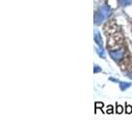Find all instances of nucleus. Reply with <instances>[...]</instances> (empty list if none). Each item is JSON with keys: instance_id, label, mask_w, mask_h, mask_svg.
Returning a JSON list of instances; mask_svg holds the SVG:
<instances>
[{"instance_id": "1", "label": "nucleus", "mask_w": 132, "mask_h": 120, "mask_svg": "<svg viewBox=\"0 0 132 120\" xmlns=\"http://www.w3.org/2000/svg\"><path fill=\"white\" fill-rule=\"evenodd\" d=\"M110 13H111V11L108 7H106V6L101 7L94 16V23L95 24H100L104 19H106L110 15Z\"/></svg>"}, {"instance_id": "2", "label": "nucleus", "mask_w": 132, "mask_h": 120, "mask_svg": "<svg viewBox=\"0 0 132 120\" xmlns=\"http://www.w3.org/2000/svg\"><path fill=\"white\" fill-rule=\"evenodd\" d=\"M109 55H110V57H111L114 61H121L122 58H123L124 52H123L122 50L117 49V50H112V51H110V52H109Z\"/></svg>"}, {"instance_id": "3", "label": "nucleus", "mask_w": 132, "mask_h": 120, "mask_svg": "<svg viewBox=\"0 0 132 120\" xmlns=\"http://www.w3.org/2000/svg\"><path fill=\"white\" fill-rule=\"evenodd\" d=\"M94 41H95V43L98 45V47L103 48V41H102V38H101L99 32H97V31H94Z\"/></svg>"}, {"instance_id": "4", "label": "nucleus", "mask_w": 132, "mask_h": 120, "mask_svg": "<svg viewBox=\"0 0 132 120\" xmlns=\"http://www.w3.org/2000/svg\"><path fill=\"white\" fill-rule=\"evenodd\" d=\"M131 86L130 82H124V81H119V87L121 89V91H125L127 88H129Z\"/></svg>"}, {"instance_id": "5", "label": "nucleus", "mask_w": 132, "mask_h": 120, "mask_svg": "<svg viewBox=\"0 0 132 120\" xmlns=\"http://www.w3.org/2000/svg\"><path fill=\"white\" fill-rule=\"evenodd\" d=\"M96 53H97V55L99 57H101L103 59L106 58V55H105V52H104V48H100V47L96 48Z\"/></svg>"}, {"instance_id": "6", "label": "nucleus", "mask_w": 132, "mask_h": 120, "mask_svg": "<svg viewBox=\"0 0 132 120\" xmlns=\"http://www.w3.org/2000/svg\"><path fill=\"white\" fill-rule=\"evenodd\" d=\"M125 112H126L127 114H130V113H132V106H131V105H128V104L126 103V108H125Z\"/></svg>"}, {"instance_id": "7", "label": "nucleus", "mask_w": 132, "mask_h": 120, "mask_svg": "<svg viewBox=\"0 0 132 120\" xmlns=\"http://www.w3.org/2000/svg\"><path fill=\"white\" fill-rule=\"evenodd\" d=\"M122 111H123L122 106H121V105L116 104V113H117V114H120V113H122Z\"/></svg>"}, {"instance_id": "8", "label": "nucleus", "mask_w": 132, "mask_h": 120, "mask_svg": "<svg viewBox=\"0 0 132 120\" xmlns=\"http://www.w3.org/2000/svg\"><path fill=\"white\" fill-rule=\"evenodd\" d=\"M93 72H94V73L101 72V68H100L98 65H94V67H93Z\"/></svg>"}, {"instance_id": "9", "label": "nucleus", "mask_w": 132, "mask_h": 120, "mask_svg": "<svg viewBox=\"0 0 132 120\" xmlns=\"http://www.w3.org/2000/svg\"><path fill=\"white\" fill-rule=\"evenodd\" d=\"M120 2L122 3V5H129L131 4L132 0H120Z\"/></svg>"}, {"instance_id": "10", "label": "nucleus", "mask_w": 132, "mask_h": 120, "mask_svg": "<svg viewBox=\"0 0 132 120\" xmlns=\"http://www.w3.org/2000/svg\"><path fill=\"white\" fill-rule=\"evenodd\" d=\"M106 113H108V114H111V113H113V107H112V106H110V105H108V106H107Z\"/></svg>"}, {"instance_id": "11", "label": "nucleus", "mask_w": 132, "mask_h": 120, "mask_svg": "<svg viewBox=\"0 0 132 120\" xmlns=\"http://www.w3.org/2000/svg\"><path fill=\"white\" fill-rule=\"evenodd\" d=\"M102 107H103V103H102V102H95V108L101 109Z\"/></svg>"}, {"instance_id": "12", "label": "nucleus", "mask_w": 132, "mask_h": 120, "mask_svg": "<svg viewBox=\"0 0 132 120\" xmlns=\"http://www.w3.org/2000/svg\"><path fill=\"white\" fill-rule=\"evenodd\" d=\"M109 80H110V81H113V82L119 83V80H117V79H115V78H113V77H109Z\"/></svg>"}]
</instances>
